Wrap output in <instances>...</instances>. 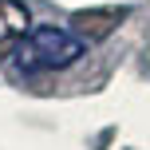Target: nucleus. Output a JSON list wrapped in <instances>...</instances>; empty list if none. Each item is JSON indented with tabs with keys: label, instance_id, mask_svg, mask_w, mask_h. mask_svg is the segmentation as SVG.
Masks as SVG:
<instances>
[{
	"label": "nucleus",
	"instance_id": "1",
	"mask_svg": "<svg viewBox=\"0 0 150 150\" xmlns=\"http://www.w3.org/2000/svg\"><path fill=\"white\" fill-rule=\"evenodd\" d=\"M83 52H87V44L75 32L55 28V24H40V28H28V36L16 44L12 55L20 71H59V67L79 63Z\"/></svg>",
	"mask_w": 150,
	"mask_h": 150
},
{
	"label": "nucleus",
	"instance_id": "2",
	"mask_svg": "<svg viewBox=\"0 0 150 150\" xmlns=\"http://www.w3.org/2000/svg\"><path fill=\"white\" fill-rule=\"evenodd\" d=\"M32 28V16L24 0H0V44H20Z\"/></svg>",
	"mask_w": 150,
	"mask_h": 150
}]
</instances>
